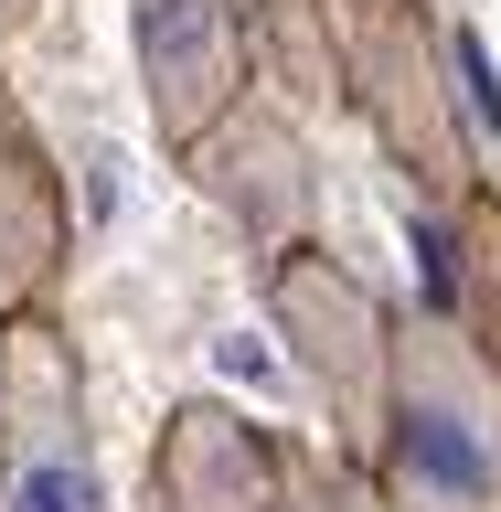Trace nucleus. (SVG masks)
I'll use <instances>...</instances> for the list:
<instances>
[{
  "instance_id": "obj_1",
  "label": "nucleus",
  "mask_w": 501,
  "mask_h": 512,
  "mask_svg": "<svg viewBox=\"0 0 501 512\" xmlns=\"http://www.w3.org/2000/svg\"><path fill=\"white\" fill-rule=\"evenodd\" d=\"M395 470H406L416 502H438V512H491V491H501L491 384L438 342L406 352V384H395Z\"/></svg>"
},
{
  "instance_id": "obj_2",
  "label": "nucleus",
  "mask_w": 501,
  "mask_h": 512,
  "mask_svg": "<svg viewBox=\"0 0 501 512\" xmlns=\"http://www.w3.org/2000/svg\"><path fill=\"white\" fill-rule=\"evenodd\" d=\"M139 75H150V118L171 150H192L203 128L246 86V43H235V0H139Z\"/></svg>"
},
{
  "instance_id": "obj_3",
  "label": "nucleus",
  "mask_w": 501,
  "mask_h": 512,
  "mask_svg": "<svg viewBox=\"0 0 501 512\" xmlns=\"http://www.w3.org/2000/svg\"><path fill=\"white\" fill-rule=\"evenodd\" d=\"M171 502H182V512H267V502H278L267 438H256L246 416L192 406L182 427H171Z\"/></svg>"
},
{
  "instance_id": "obj_4",
  "label": "nucleus",
  "mask_w": 501,
  "mask_h": 512,
  "mask_svg": "<svg viewBox=\"0 0 501 512\" xmlns=\"http://www.w3.org/2000/svg\"><path fill=\"white\" fill-rule=\"evenodd\" d=\"M0 512H107V491H96V459L75 427H32L22 459H11V480H0Z\"/></svg>"
},
{
  "instance_id": "obj_5",
  "label": "nucleus",
  "mask_w": 501,
  "mask_h": 512,
  "mask_svg": "<svg viewBox=\"0 0 501 512\" xmlns=\"http://www.w3.org/2000/svg\"><path fill=\"white\" fill-rule=\"evenodd\" d=\"M448 54H459V96H470V128H480V139H501V75H491V43H480V32H459Z\"/></svg>"
},
{
  "instance_id": "obj_6",
  "label": "nucleus",
  "mask_w": 501,
  "mask_h": 512,
  "mask_svg": "<svg viewBox=\"0 0 501 512\" xmlns=\"http://www.w3.org/2000/svg\"><path fill=\"white\" fill-rule=\"evenodd\" d=\"M0 11H11V0H0Z\"/></svg>"
}]
</instances>
